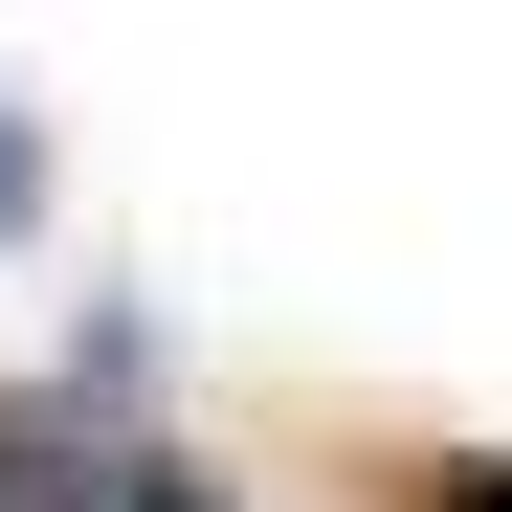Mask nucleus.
<instances>
[{
	"label": "nucleus",
	"mask_w": 512,
	"mask_h": 512,
	"mask_svg": "<svg viewBox=\"0 0 512 512\" xmlns=\"http://www.w3.org/2000/svg\"><path fill=\"white\" fill-rule=\"evenodd\" d=\"M23 223H45V134L0 112V245H23Z\"/></svg>",
	"instance_id": "obj_3"
},
{
	"label": "nucleus",
	"mask_w": 512,
	"mask_h": 512,
	"mask_svg": "<svg viewBox=\"0 0 512 512\" xmlns=\"http://www.w3.org/2000/svg\"><path fill=\"white\" fill-rule=\"evenodd\" d=\"M0 512H90V468H67V423H45V401H0Z\"/></svg>",
	"instance_id": "obj_1"
},
{
	"label": "nucleus",
	"mask_w": 512,
	"mask_h": 512,
	"mask_svg": "<svg viewBox=\"0 0 512 512\" xmlns=\"http://www.w3.org/2000/svg\"><path fill=\"white\" fill-rule=\"evenodd\" d=\"M90 512H245V490H201L179 446H156V468H90Z\"/></svg>",
	"instance_id": "obj_2"
},
{
	"label": "nucleus",
	"mask_w": 512,
	"mask_h": 512,
	"mask_svg": "<svg viewBox=\"0 0 512 512\" xmlns=\"http://www.w3.org/2000/svg\"><path fill=\"white\" fill-rule=\"evenodd\" d=\"M423 512H512V468H490V446H446V468H423Z\"/></svg>",
	"instance_id": "obj_4"
}]
</instances>
